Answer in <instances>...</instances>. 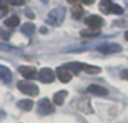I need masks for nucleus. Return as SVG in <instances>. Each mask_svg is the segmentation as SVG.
Instances as JSON below:
<instances>
[{
	"instance_id": "0eeeda50",
	"label": "nucleus",
	"mask_w": 128,
	"mask_h": 123,
	"mask_svg": "<svg viewBox=\"0 0 128 123\" xmlns=\"http://www.w3.org/2000/svg\"><path fill=\"white\" fill-rule=\"evenodd\" d=\"M87 91L94 94V95H98V97H106V95L109 94L108 89H105V87H102V86H98V84H91V86H88Z\"/></svg>"
},
{
	"instance_id": "f03ea898",
	"label": "nucleus",
	"mask_w": 128,
	"mask_h": 123,
	"mask_svg": "<svg viewBox=\"0 0 128 123\" xmlns=\"http://www.w3.org/2000/svg\"><path fill=\"white\" fill-rule=\"evenodd\" d=\"M17 87L21 93H24V94H26V95L34 97V95L39 94V87L34 83H30V82H18Z\"/></svg>"
},
{
	"instance_id": "b1692460",
	"label": "nucleus",
	"mask_w": 128,
	"mask_h": 123,
	"mask_svg": "<svg viewBox=\"0 0 128 123\" xmlns=\"http://www.w3.org/2000/svg\"><path fill=\"white\" fill-rule=\"evenodd\" d=\"M0 36H4V39H10V36H11V32H6V31H2L0 29Z\"/></svg>"
},
{
	"instance_id": "7ed1b4c3",
	"label": "nucleus",
	"mask_w": 128,
	"mask_h": 123,
	"mask_svg": "<svg viewBox=\"0 0 128 123\" xmlns=\"http://www.w3.org/2000/svg\"><path fill=\"white\" fill-rule=\"evenodd\" d=\"M54 105L51 104V101L48 98H42V100L37 102V111L40 115H50L54 112Z\"/></svg>"
},
{
	"instance_id": "9b49d317",
	"label": "nucleus",
	"mask_w": 128,
	"mask_h": 123,
	"mask_svg": "<svg viewBox=\"0 0 128 123\" xmlns=\"http://www.w3.org/2000/svg\"><path fill=\"white\" fill-rule=\"evenodd\" d=\"M65 68H66L72 75H78V73L83 71V64H81V62H69V64L65 65Z\"/></svg>"
},
{
	"instance_id": "7c9ffc66",
	"label": "nucleus",
	"mask_w": 128,
	"mask_h": 123,
	"mask_svg": "<svg viewBox=\"0 0 128 123\" xmlns=\"http://www.w3.org/2000/svg\"><path fill=\"white\" fill-rule=\"evenodd\" d=\"M43 3H48V2H50V0H42Z\"/></svg>"
},
{
	"instance_id": "9d476101",
	"label": "nucleus",
	"mask_w": 128,
	"mask_h": 123,
	"mask_svg": "<svg viewBox=\"0 0 128 123\" xmlns=\"http://www.w3.org/2000/svg\"><path fill=\"white\" fill-rule=\"evenodd\" d=\"M0 79H2V82H4V83H10V82L12 80L11 71L7 67H4V65H0Z\"/></svg>"
},
{
	"instance_id": "a211bd4d",
	"label": "nucleus",
	"mask_w": 128,
	"mask_h": 123,
	"mask_svg": "<svg viewBox=\"0 0 128 123\" xmlns=\"http://www.w3.org/2000/svg\"><path fill=\"white\" fill-rule=\"evenodd\" d=\"M80 35L83 37H96L100 35V31H98V29H86V31H81Z\"/></svg>"
},
{
	"instance_id": "6e6552de",
	"label": "nucleus",
	"mask_w": 128,
	"mask_h": 123,
	"mask_svg": "<svg viewBox=\"0 0 128 123\" xmlns=\"http://www.w3.org/2000/svg\"><path fill=\"white\" fill-rule=\"evenodd\" d=\"M56 76H58V79L62 82V83H69L70 79H72V73H70L65 67L56 68Z\"/></svg>"
},
{
	"instance_id": "1a4fd4ad",
	"label": "nucleus",
	"mask_w": 128,
	"mask_h": 123,
	"mask_svg": "<svg viewBox=\"0 0 128 123\" xmlns=\"http://www.w3.org/2000/svg\"><path fill=\"white\" fill-rule=\"evenodd\" d=\"M18 71H20V73L24 76V78H26V79H34L37 76L36 69L32 68V67H20Z\"/></svg>"
},
{
	"instance_id": "c85d7f7f",
	"label": "nucleus",
	"mask_w": 128,
	"mask_h": 123,
	"mask_svg": "<svg viewBox=\"0 0 128 123\" xmlns=\"http://www.w3.org/2000/svg\"><path fill=\"white\" fill-rule=\"evenodd\" d=\"M68 2H69V3H76L77 0H68Z\"/></svg>"
},
{
	"instance_id": "f3484780",
	"label": "nucleus",
	"mask_w": 128,
	"mask_h": 123,
	"mask_svg": "<svg viewBox=\"0 0 128 123\" xmlns=\"http://www.w3.org/2000/svg\"><path fill=\"white\" fill-rule=\"evenodd\" d=\"M83 7L80 6V4H74V6L72 7V17L74 18V20H80L81 17H83Z\"/></svg>"
},
{
	"instance_id": "5701e85b",
	"label": "nucleus",
	"mask_w": 128,
	"mask_h": 123,
	"mask_svg": "<svg viewBox=\"0 0 128 123\" xmlns=\"http://www.w3.org/2000/svg\"><path fill=\"white\" fill-rule=\"evenodd\" d=\"M0 50L11 51V50H14V47H12V46H8V44H3V43H0Z\"/></svg>"
},
{
	"instance_id": "39448f33",
	"label": "nucleus",
	"mask_w": 128,
	"mask_h": 123,
	"mask_svg": "<svg viewBox=\"0 0 128 123\" xmlns=\"http://www.w3.org/2000/svg\"><path fill=\"white\" fill-rule=\"evenodd\" d=\"M86 24L90 29H98L99 31L103 26V20L99 15H90V17L86 18Z\"/></svg>"
},
{
	"instance_id": "20e7f679",
	"label": "nucleus",
	"mask_w": 128,
	"mask_h": 123,
	"mask_svg": "<svg viewBox=\"0 0 128 123\" xmlns=\"http://www.w3.org/2000/svg\"><path fill=\"white\" fill-rule=\"evenodd\" d=\"M122 50V47L117 43H106V44H100L98 47V51H100L102 54H114L120 53Z\"/></svg>"
},
{
	"instance_id": "cd10ccee",
	"label": "nucleus",
	"mask_w": 128,
	"mask_h": 123,
	"mask_svg": "<svg viewBox=\"0 0 128 123\" xmlns=\"http://www.w3.org/2000/svg\"><path fill=\"white\" fill-rule=\"evenodd\" d=\"M81 2H83L84 4H92L95 2V0H81Z\"/></svg>"
},
{
	"instance_id": "412c9836",
	"label": "nucleus",
	"mask_w": 128,
	"mask_h": 123,
	"mask_svg": "<svg viewBox=\"0 0 128 123\" xmlns=\"http://www.w3.org/2000/svg\"><path fill=\"white\" fill-rule=\"evenodd\" d=\"M112 13H114V14H122V9L118 4H113L112 6Z\"/></svg>"
},
{
	"instance_id": "2eb2a0df",
	"label": "nucleus",
	"mask_w": 128,
	"mask_h": 123,
	"mask_svg": "<svg viewBox=\"0 0 128 123\" xmlns=\"http://www.w3.org/2000/svg\"><path fill=\"white\" fill-rule=\"evenodd\" d=\"M112 6H113V3H112L110 0H100V3H99L100 13H103V14L112 13Z\"/></svg>"
},
{
	"instance_id": "a878e982",
	"label": "nucleus",
	"mask_w": 128,
	"mask_h": 123,
	"mask_svg": "<svg viewBox=\"0 0 128 123\" xmlns=\"http://www.w3.org/2000/svg\"><path fill=\"white\" fill-rule=\"evenodd\" d=\"M121 79H124V80H128V71H121Z\"/></svg>"
},
{
	"instance_id": "f8f14e48",
	"label": "nucleus",
	"mask_w": 128,
	"mask_h": 123,
	"mask_svg": "<svg viewBox=\"0 0 128 123\" xmlns=\"http://www.w3.org/2000/svg\"><path fill=\"white\" fill-rule=\"evenodd\" d=\"M77 106H78V109H80V111L84 112V113H92V112H94L91 104H90V100H87V98H83V100L78 101Z\"/></svg>"
},
{
	"instance_id": "393cba45",
	"label": "nucleus",
	"mask_w": 128,
	"mask_h": 123,
	"mask_svg": "<svg viewBox=\"0 0 128 123\" xmlns=\"http://www.w3.org/2000/svg\"><path fill=\"white\" fill-rule=\"evenodd\" d=\"M8 0H0V9H7Z\"/></svg>"
},
{
	"instance_id": "423d86ee",
	"label": "nucleus",
	"mask_w": 128,
	"mask_h": 123,
	"mask_svg": "<svg viewBox=\"0 0 128 123\" xmlns=\"http://www.w3.org/2000/svg\"><path fill=\"white\" fill-rule=\"evenodd\" d=\"M39 79L43 83H52L54 79H55V73H54V71L50 69V68H43L39 73Z\"/></svg>"
},
{
	"instance_id": "ddd939ff",
	"label": "nucleus",
	"mask_w": 128,
	"mask_h": 123,
	"mask_svg": "<svg viewBox=\"0 0 128 123\" xmlns=\"http://www.w3.org/2000/svg\"><path fill=\"white\" fill-rule=\"evenodd\" d=\"M68 97V91L66 90H61V91H58V93H55L54 94V104L55 105H62V104L65 102V98Z\"/></svg>"
},
{
	"instance_id": "6ab92c4d",
	"label": "nucleus",
	"mask_w": 128,
	"mask_h": 123,
	"mask_svg": "<svg viewBox=\"0 0 128 123\" xmlns=\"http://www.w3.org/2000/svg\"><path fill=\"white\" fill-rule=\"evenodd\" d=\"M18 106L21 109H24V111H30L33 108V101L32 100H21L18 102Z\"/></svg>"
},
{
	"instance_id": "dca6fc26",
	"label": "nucleus",
	"mask_w": 128,
	"mask_h": 123,
	"mask_svg": "<svg viewBox=\"0 0 128 123\" xmlns=\"http://www.w3.org/2000/svg\"><path fill=\"white\" fill-rule=\"evenodd\" d=\"M34 31H36V28H34V25H33V24H30V22L24 24V26L21 28V32H22L24 35H26V36H29V37L34 33Z\"/></svg>"
},
{
	"instance_id": "4be33fe9",
	"label": "nucleus",
	"mask_w": 128,
	"mask_h": 123,
	"mask_svg": "<svg viewBox=\"0 0 128 123\" xmlns=\"http://www.w3.org/2000/svg\"><path fill=\"white\" fill-rule=\"evenodd\" d=\"M25 3V0H8V4H12V6H22Z\"/></svg>"
},
{
	"instance_id": "aec40b11",
	"label": "nucleus",
	"mask_w": 128,
	"mask_h": 123,
	"mask_svg": "<svg viewBox=\"0 0 128 123\" xmlns=\"http://www.w3.org/2000/svg\"><path fill=\"white\" fill-rule=\"evenodd\" d=\"M83 71L87 73H91V75H96V73L100 72V68L99 67H92V65H87L83 64Z\"/></svg>"
},
{
	"instance_id": "bb28decb",
	"label": "nucleus",
	"mask_w": 128,
	"mask_h": 123,
	"mask_svg": "<svg viewBox=\"0 0 128 123\" xmlns=\"http://www.w3.org/2000/svg\"><path fill=\"white\" fill-rule=\"evenodd\" d=\"M7 14V9H0V18Z\"/></svg>"
},
{
	"instance_id": "f257e3e1",
	"label": "nucleus",
	"mask_w": 128,
	"mask_h": 123,
	"mask_svg": "<svg viewBox=\"0 0 128 123\" xmlns=\"http://www.w3.org/2000/svg\"><path fill=\"white\" fill-rule=\"evenodd\" d=\"M65 14H66L65 7L58 6V7H55L54 10H51V11L48 13L46 22H47L48 25H52V26H59L65 20Z\"/></svg>"
},
{
	"instance_id": "c756f323",
	"label": "nucleus",
	"mask_w": 128,
	"mask_h": 123,
	"mask_svg": "<svg viewBox=\"0 0 128 123\" xmlns=\"http://www.w3.org/2000/svg\"><path fill=\"white\" fill-rule=\"evenodd\" d=\"M125 39H127V40H128V31H127V32H125Z\"/></svg>"
},
{
	"instance_id": "4468645a",
	"label": "nucleus",
	"mask_w": 128,
	"mask_h": 123,
	"mask_svg": "<svg viewBox=\"0 0 128 123\" xmlns=\"http://www.w3.org/2000/svg\"><path fill=\"white\" fill-rule=\"evenodd\" d=\"M4 25H6L8 29L17 28V26L20 25V17H17V15H11L10 18H7V20L4 21Z\"/></svg>"
}]
</instances>
